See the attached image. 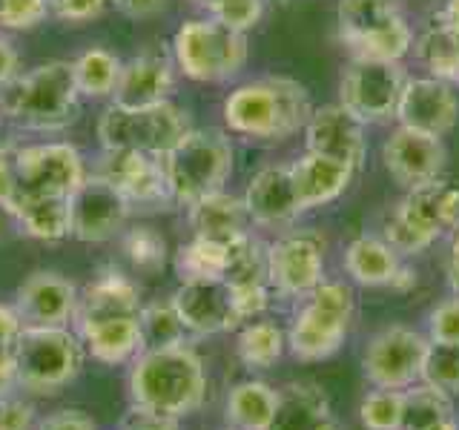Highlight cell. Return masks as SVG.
Segmentation results:
<instances>
[{"mask_svg":"<svg viewBox=\"0 0 459 430\" xmlns=\"http://www.w3.org/2000/svg\"><path fill=\"white\" fill-rule=\"evenodd\" d=\"M207 399V370L186 341L147 348L129 367V405L167 419L195 413Z\"/></svg>","mask_w":459,"mask_h":430,"instance_id":"6da1fadb","label":"cell"},{"mask_svg":"<svg viewBox=\"0 0 459 430\" xmlns=\"http://www.w3.org/2000/svg\"><path fill=\"white\" fill-rule=\"evenodd\" d=\"M313 112L307 90L293 78L270 75L241 83L224 100L230 133L258 141H284L305 129Z\"/></svg>","mask_w":459,"mask_h":430,"instance_id":"7a4b0ae2","label":"cell"},{"mask_svg":"<svg viewBox=\"0 0 459 430\" xmlns=\"http://www.w3.org/2000/svg\"><path fill=\"white\" fill-rule=\"evenodd\" d=\"M4 118L32 133H61L81 115V92L72 61H49L14 78L0 92Z\"/></svg>","mask_w":459,"mask_h":430,"instance_id":"3957f363","label":"cell"},{"mask_svg":"<svg viewBox=\"0 0 459 430\" xmlns=\"http://www.w3.org/2000/svg\"><path fill=\"white\" fill-rule=\"evenodd\" d=\"M459 229V186L434 178L411 186L408 195L385 215L382 238L399 255H416L442 236Z\"/></svg>","mask_w":459,"mask_h":430,"instance_id":"277c9868","label":"cell"},{"mask_svg":"<svg viewBox=\"0 0 459 430\" xmlns=\"http://www.w3.org/2000/svg\"><path fill=\"white\" fill-rule=\"evenodd\" d=\"M83 358L86 348L75 330L23 324L14 341V379L21 391L49 396L78 379Z\"/></svg>","mask_w":459,"mask_h":430,"instance_id":"5b68a950","label":"cell"},{"mask_svg":"<svg viewBox=\"0 0 459 430\" xmlns=\"http://www.w3.org/2000/svg\"><path fill=\"white\" fill-rule=\"evenodd\" d=\"M356 296L344 281H322L305 296L293 324L287 330V348L299 362H325L351 333Z\"/></svg>","mask_w":459,"mask_h":430,"instance_id":"8992f818","label":"cell"},{"mask_svg":"<svg viewBox=\"0 0 459 430\" xmlns=\"http://www.w3.org/2000/svg\"><path fill=\"white\" fill-rule=\"evenodd\" d=\"M167 181L176 204L190 207L195 201L224 190L233 172V147L219 129H190L164 155Z\"/></svg>","mask_w":459,"mask_h":430,"instance_id":"52a82bcc","label":"cell"},{"mask_svg":"<svg viewBox=\"0 0 459 430\" xmlns=\"http://www.w3.org/2000/svg\"><path fill=\"white\" fill-rule=\"evenodd\" d=\"M172 55L186 78L221 83L236 78L247 64V32H236L215 18L186 21L172 38Z\"/></svg>","mask_w":459,"mask_h":430,"instance_id":"ba28073f","label":"cell"},{"mask_svg":"<svg viewBox=\"0 0 459 430\" xmlns=\"http://www.w3.org/2000/svg\"><path fill=\"white\" fill-rule=\"evenodd\" d=\"M190 129L186 112L172 100H161L152 107L112 104L98 121V138L104 150H135L164 158Z\"/></svg>","mask_w":459,"mask_h":430,"instance_id":"9c48e42d","label":"cell"},{"mask_svg":"<svg viewBox=\"0 0 459 430\" xmlns=\"http://www.w3.org/2000/svg\"><path fill=\"white\" fill-rule=\"evenodd\" d=\"M408 75L399 61H370L353 57L339 83V104L362 124H382L396 118L399 98Z\"/></svg>","mask_w":459,"mask_h":430,"instance_id":"30bf717a","label":"cell"},{"mask_svg":"<svg viewBox=\"0 0 459 430\" xmlns=\"http://www.w3.org/2000/svg\"><path fill=\"white\" fill-rule=\"evenodd\" d=\"M428 348L430 339L422 336L420 330L405 324L385 327L365 348V379L373 387H385V391H408L411 384L422 382Z\"/></svg>","mask_w":459,"mask_h":430,"instance_id":"8fae6325","label":"cell"},{"mask_svg":"<svg viewBox=\"0 0 459 430\" xmlns=\"http://www.w3.org/2000/svg\"><path fill=\"white\" fill-rule=\"evenodd\" d=\"M92 172L112 184L133 210H169L176 204L167 181L164 158L135 150H104Z\"/></svg>","mask_w":459,"mask_h":430,"instance_id":"7c38bea8","label":"cell"},{"mask_svg":"<svg viewBox=\"0 0 459 430\" xmlns=\"http://www.w3.org/2000/svg\"><path fill=\"white\" fill-rule=\"evenodd\" d=\"M18 195H72L90 176L72 143H29L18 150Z\"/></svg>","mask_w":459,"mask_h":430,"instance_id":"4fadbf2b","label":"cell"},{"mask_svg":"<svg viewBox=\"0 0 459 430\" xmlns=\"http://www.w3.org/2000/svg\"><path fill=\"white\" fill-rule=\"evenodd\" d=\"M270 287L281 298H305L325 281V241L316 233H284L267 244Z\"/></svg>","mask_w":459,"mask_h":430,"instance_id":"5bb4252c","label":"cell"},{"mask_svg":"<svg viewBox=\"0 0 459 430\" xmlns=\"http://www.w3.org/2000/svg\"><path fill=\"white\" fill-rule=\"evenodd\" d=\"M72 207V236L86 244H104L124 233V224L133 207L112 184L98 178L95 172L83 178L69 198Z\"/></svg>","mask_w":459,"mask_h":430,"instance_id":"9a60e30c","label":"cell"},{"mask_svg":"<svg viewBox=\"0 0 459 430\" xmlns=\"http://www.w3.org/2000/svg\"><path fill=\"white\" fill-rule=\"evenodd\" d=\"M224 281L230 284V290H233L241 324L253 322L255 315H262L273 296L267 244H262L253 233H244L241 238L230 244Z\"/></svg>","mask_w":459,"mask_h":430,"instance_id":"2e32d148","label":"cell"},{"mask_svg":"<svg viewBox=\"0 0 459 430\" xmlns=\"http://www.w3.org/2000/svg\"><path fill=\"white\" fill-rule=\"evenodd\" d=\"M172 305H176L186 333L215 336L241 327L233 290L224 279H186L172 293Z\"/></svg>","mask_w":459,"mask_h":430,"instance_id":"e0dca14e","label":"cell"},{"mask_svg":"<svg viewBox=\"0 0 459 430\" xmlns=\"http://www.w3.org/2000/svg\"><path fill=\"white\" fill-rule=\"evenodd\" d=\"M78 301L81 293L75 281L61 272L38 270L18 287L14 310L29 327H69V322H75Z\"/></svg>","mask_w":459,"mask_h":430,"instance_id":"ac0fdd59","label":"cell"},{"mask_svg":"<svg viewBox=\"0 0 459 430\" xmlns=\"http://www.w3.org/2000/svg\"><path fill=\"white\" fill-rule=\"evenodd\" d=\"M382 161L385 169L391 172V178L405 186V190H411V186L439 178L445 161H448V152H445L442 138L420 133V129L411 126H399L385 141Z\"/></svg>","mask_w":459,"mask_h":430,"instance_id":"d6986e66","label":"cell"},{"mask_svg":"<svg viewBox=\"0 0 459 430\" xmlns=\"http://www.w3.org/2000/svg\"><path fill=\"white\" fill-rule=\"evenodd\" d=\"M396 118L402 126L420 129L428 135H448L459 121V98L454 83L437 78H408L399 98Z\"/></svg>","mask_w":459,"mask_h":430,"instance_id":"ffe728a7","label":"cell"},{"mask_svg":"<svg viewBox=\"0 0 459 430\" xmlns=\"http://www.w3.org/2000/svg\"><path fill=\"white\" fill-rule=\"evenodd\" d=\"M305 143L307 152L348 161L353 167L362 164L368 152L365 124L342 104H327L310 112V118L305 124Z\"/></svg>","mask_w":459,"mask_h":430,"instance_id":"44dd1931","label":"cell"},{"mask_svg":"<svg viewBox=\"0 0 459 430\" xmlns=\"http://www.w3.org/2000/svg\"><path fill=\"white\" fill-rule=\"evenodd\" d=\"M244 207H247L250 221L258 227H290L301 215L290 167H264L255 172L244 193Z\"/></svg>","mask_w":459,"mask_h":430,"instance_id":"7402d4cb","label":"cell"},{"mask_svg":"<svg viewBox=\"0 0 459 430\" xmlns=\"http://www.w3.org/2000/svg\"><path fill=\"white\" fill-rule=\"evenodd\" d=\"M172 86H176L172 57L161 49H147L124 64L112 98L118 107H152L169 100Z\"/></svg>","mask_w":459,"mask_h":430,"instance_id":"603a6c76","label":"cell"},{"mask_svg":"<svg viewBox=\"0 0 459 430\" xmlns=\"http://www.w3.org/2000/svg\"><path fill=\"white\" fill-rule=\"evenodd\" d=\"M143 307L141 301V287L121 270H100L98 276L83 287L78 313H75V327H86L95 322H109L121 319V315H138Z\"/></svg>","mask_w":459,"mask_h":430,"instance_id":"cb8c5ba5","label":"cell"},{"mask_svg":"<svg viewBox=\"0 0 459 430\" xmlns=\"http://www.w3.org/2000/svg\"><path fill=\"white\" fill-rule=\"evenodd\" d=\"M356 169L359 167L348 161H336V158H327V155H316V152L301 155L296 164H290L301 212L336 201L351 186Z\"/></svg>","mask_w":459,"mask_h":430,"instance_id":"d4e9b609","label":"cell"},{"mask_svg":"<svg viewBox=\"0 0 459 430\" xmlns=\"http://www.w3.org/2000/svg\"><path fill=\"white\" fill-rule=\"evenodd\" d=\"M86 353L100 365H126L143 350L141 336V313L138 315H121V319L95 322L86 327H75Z\"/></svg>","mask_w":459,"mask_h":430,"instance_id":"484cf974","label":"cell"},{"mask_svg":"<svg viewBox=\"0 0 459 430\" xmlns=\"http://www.w3.org/2000/svg\"><path fill=\"white\" fill-rule=\"evenodd\" d=\"M186 210H190L186 219H190L193 236H198V238L233 244L244 233H250L247 229L250 215H247V207H244V198H233L224 190L195 201V204H190Z\"/></svg>","mask_w":459,"mask_h":430,"instance_id":"4316f807","label":"cell"},{"mask_svg":"<svg viewBox=\"0 0 459 430\" xmlns=\"http://www.w3.org/2000/svg\"><path fill=\"white\" fill-rule=\"evenodd\" d=\"M330 419V399L319 384L290 382L279 387V405L267 430H325Z\"/></svg>","mask_w":459,"mask_h":430,"instance_id":"83f0119b","label":"cell"},{"mask_svg":"<svg viewBox=\"0 0 459 430\" xmlns=\"http://www.w3.org/2000/svg\"><path fill=\"white\" fill-rule=\"evenodd\" d=\"M72 195H21L12 201V212L29 238L64 241L72 236Z\"/></svg>","mask_w":459,"mask_h":430,"instance_id":"f1b7e54d","label":"cell"},{"mask_svg":"<svg viewBox=\"0 0 459 430\" xmlns=\"http://www.w3.org/2000/svg\"><path fill=\"white\" fill-rule=\"evenodd\" d=\"M344 270H348V276L356 284L385 287L396 281L402 262H399V253L385 238L359 236L348 244V250H344Z\"/></svg>","mask_w":459,"mask_h":430,"instance_id":"f546056e","label":"cell"},{"mask_svg":"<svg viewBox=\"0 0 459 430\" xmlns=\"http://www.w3.org/2000/svg\"><path fill=\"white\" fill-rule=\"evenodd\" d=\"M413 55L422 69H428L430 78L459 83V35L442 14L434 23H428L425 32L413 40Z\"/></svg>","mask_w":459,"mask_h":430,"instance_id":"4dcf8cb0","label":"cell"},{"mask_svg":"<svg viewBox=\"0 0 459 430\" xmlns=\"http://www.w3.org/2000/svg\"><path fill=\"white\" fill-rule=\"evenodd\" d=\"M279 405V391L267 382H238L227 396V422L238 430H267Z\"/></svg>","mask_w":459,"mask_h":430,"instance_id":"1f68e13d","label":"cell"},{"mask_svg":"<svg viewBox=\"0 0 459 430\" xmlns=\"http://www.w3.org/2000/svg\"><path fill=\"white\" fill-rule=\"evenodd\" d=\"M402 14V0H339L336 18H339V35L344 47L370 32H377L385 23Z\"/></svg>","mask_w":459,"mask_h":430,"instance_id":"d6a6232c","label":"cell"},{"mask_svg":"<svg viewBox=\"0 0 459 430\" xmlns=\"http://www.w3.org/2000/svg\"><path fill=\"white\" fill-rule=\"evenodd\" d=\"M287 348V336L279 324L273 322H247L241 324L236 341V353L244 367L250 370H270L279 362Z\"/></svg>","mask_w":459,"mask_h":430,"instance_id":"836d02e7","label":"cell"},{"mask_svg":"<svg viewBox=\"0 0 459 430\" xmlns=\"http://www.w3.org/2000/svg\"><path fill=\"white\" fill-rule=\"evenodd\" d=\"M72 69H75V83L78 92L86 98H107L115 92L121 78V57L112 55L104 47H92L81 52L75 61H72Z\"/></svg>","mask_w":459,"mask_h":430,"instance_id":"e575fe53","label":"cell"},{"mask_svg":"<svg viewBox=\"0 0 459 430\" xmlns=\"http://www.w3.org/2000/svg\"><path fill=\"white\" fill-rule=\"evenodd\" d=\"M448 419H454V405L448 393H442L425 382H416L405 391L399 430H430Z\"/></svg>","mask_w":459,"mask_h":430,"instance_id":"d590c367","label":"cell"},{"mask_svg":"<svg viewBox=\"0 0 459 430\" xmlns=\"http://www.w3.org/2000/svg\"><path fill=\"white\" fill-rule=\"evenodd\" d=\"M413 47V29L405 21V14H399L391 23H385L377 32L348 43L353 57H370V61H402Z\"/></svg>","mask_w":459,"mask_h":430,"instance_id":"8d00e7d4","label":"cell"},{"mask_svg":"<svg viewBox=\"0 0 459 430\" xmlns=\"http://www.w3.org/2000/svg\"><path fill=\"white\" fill-rule=\"evenodd\" d=\"M227 247L230 244L207 241V238H193L190 244L176 253V270L181 281L186 279H224L227 270Z\"/></svg>","mask_w":459,"mask_h":430,"instance_id":"74e56055","label":"cell"},{"mask_svg":"<svg viewBox=\"0 0 459 430\" xmlns=\"http://www.w3.org/2000/svg\"><path fill=\"white\" fill-rule=\"evenodd\" d=\"M141 336H143V350L169 348V344L186 341V327L181 322L176 305H172V298L167 301L158 298L141 307Z\"/></svg>","mask_w":459,"mask_h":430,"instance_id":"f35d334b","label":"cell"},{"mask_svg":"<svg viewBox=\"0 0 459 430\" xmlns=\"http://www.w3.org/2000/svg\"><path fill=\"white\" fill-rule=\"evenodd\" d=\"M124 253L133 262L135 270L147 272V276H158L167 264V238L161 236V229H155L150 224H135L124 229Z\"/></svg>","mask_w":459,"mask_h":430,"instance_id":"ab89813d","label":"cell"},{"mask_svg":"<svg viewBox=\"0 0 459 430\" xmlns=\"http://www.w3.org/2000/svg\"><path fill=\"white\" fill-rule=\"evenodd\" d=\"M422 382L448 396H459V344L430 341L422 367Z\"/></svg>","mask_w":459,"mask_h":430,"instance_id":"60d3db41","label":"cell"},{"mask_svg":"<svg viewBox=\"0 0 459 430\" xmlns=\"http://www.w3.org/2000/svg\"><path fill=\"white\" fill-rule=\"evenodd\" d=\"M402 405L405 391H385L373 387L359 405V419L365 430H399L402 427Z\"/></svg>","mask_w":459,"mask_h":430,"instance_id":"b9f144b4","label":"cell"},{"mask_svg":"<svg viewBox=\"0 0 459 430\" xmlns=\"http://www.w3.org/2000/svg\"><path fill=\"white\" fill-rule=\"evenodd\" d=\"M210 14L219 23L236 29V32H247L264 14V0H212Z\"/></svg>","mask_w":459,"mask_h":430,"instance_id":"7bdbcfd3","label":"cell"},{"mask_svg":"<svg viewBox=\"0 0 459 430\" xmlns=\"http://www.w3.org/2000/svg\"><path fill=\"white\" fill-rule=\"evenodd\" d=\"M49 18V0H0V29H35Z\"/></svg>","mask_w":459,"mask_h":430,"instance_id":"ee69618b","label":"cell"},{"mask_svg":"<svg viewBox=\"0 0 459 430\" xmlns=\"http://www.w3.org/2000/svg\"><path fill=\"white\" fill-rule=\"evenodd\" d=\"M428 339L459 344V293L442 298L428 315Z\"/></svg>","mask_w":459,"mask_h":430,"instance_id":"f6af8a7d","label":"cell"},{"mask_svg":"<svg viewBox=\"0 0 459 430\" xmlns=\"http://www.w3.org/2000/svg\"><path fill=\"white\" fill-rule=\"evenodd\" d=\"M109 0H49V14L64 23H86L104 14Z\"/></svg>","mask_w":459,"mask_h":430,"instance_id":"bcb514c9","label":"cell"},{"mask_svg":"<svg viewBox=\"0 0 459 430\" xmlns=\"http://www.w3.org/2000/svg\"><path fill=\"white\" fill-rule=\"evenodd\" d=\"M35 422V408L12 391L0 393V430H29Z\"/></svg>","mask_w":459,"mask_h":430,"instance_id":"7dc6e473","label":"cell"},{"mask_svg":"<svg viewBox=\"0 0 459 430\" xmlns=\"http://www.w3.org/2000/svg\"><path fill=\"white\" fill-rule=\"evenodd\" d=\"M14 158H18V147L0 143V207L4 210H9L14 195H18V167H14Z\"/></svg>","mask_w":459,"mask_h":430,"instance_id":"c3c4849f","label":"cell"},{"mask_svg":"<svg viewBox=\"0 0 459 430\" xmlns=\"http://www.w3.org/2000/svg\"><path fill=\"white\" fill-rule=\"evenodd\" d=\"M121 430H178V419H167V416H155L129 405V413L121 419Z\"/></svg>","mask_w":459,"mask_h":430,"instance_id":"681fc988","label":"cell"},{"mask_svg":"<svg viewBox=\"0 0 459 430\" xmlns=\"http://www.w3.org/2000/svg\"><path fill=\"white\" fill-rule=\"evenodd\" d=\"M38 430H98V427L90 416L81 410H57L47 416V419L38 425Z\"/></svg>","mask_w":459,"mask_h":430,"instance_id":"f907efd6","label":"cell"},{"mask_svg":"<svg viewBox=\"0 0 459 430\" xmlns=\"http://www.w3.org/2000/svg\"><path fill=\"white\" fill-rule=\"evenodd\" d=\"M109 4L121 14H126V18L147 21V18H155V14H161L169 0H109Z\"/></svg>","mask_w":459,"mask_h":430,"instance_id":"816d5d0a","label":"cell"},{"mask_svg":"<svg viewBox=\"0 0 459 430\" xmlns=\"http://www.w3.org/2000/svg\"><path fill=\"white\" fill-rule=\"evenodd\" d=\"M21 57L18 52H14V47L6 40V38H0V92L6 90V86L21 75Z\"/></svg>","mask_w":459,"mask_h":430,"instance_id":"f5cc1de1","label":"cell"},{"mask_svg":"<svg viewBox=\"0 0 459 430\" xmlns=\"http://www.w3.org/2000/svg\"><path fill=\"white\" fill-rule=\"evenodd\" d=\"M14 387V341H0V393H9Z\"/></svg>","mask_w":459,"mask_h":430,"instance_id":"db71d44e","label":"cell"},{"mask_svg":"<svg viewBox=\"0 0 459 430\" xmlns=\"http://www.w3.org/2000/svg\"><path fill=\"white\" fill-rule=\"evenodd\" d=\"M23 330V322L14 307L9 305H0V341H18Z\"/></svg>","mask_w":459,"mask_h":430,"instance_id":"11a10c76","label":"cell"},{"mask_svg":"<svg viewBox=\"0 0 459 430\" xmlns=\"http://www.w3.org/2000/svg\"><path fill=\"white\" fill-rule=\"evenodd\" d=\"M442 18L448 21V26L454 29V32L459 35V0H448L442 9Z\"/></svg>","mask_w":459,"mask_h":430,"instance_id":"9f6ffc18","label":"cell"},{"mask_svg":"<svg viewBox=\"0 0 459 430\" xmlns=\"http://www.w3.org/2000/svg\"><path fill=\"white\" fill-rule=\"evenodd\" d=\"M451 276H454V281L459 279V229L454 233V241H451Z\"/></svg>","mask_w":459,"mask_h":430,"instance_id":"6f0895ef","label":"cell"},{"mask_svg":"<svg viewBox=\"0 0 459 430\" xmlns=\"http://www.w3.org/2000/svg\"><path fill=\"white\" fill-rule=\"evenodd\" d=\"M430 430H459V425H456V419H448V422H442V425L430 427Z\"/></svg>","mask_w":459,"mask_h":430,"instance_id":"680465c9","label":"cell"},{"mask_svg":"<svg viewBox=\"0 0 459 430\" xmlns=\"http://www.w3.org/2000/svg\"><path fill=\"white\" fill-rule=\"evenodd\" d=\"M325 430H348V427H342V425H339V422H333V419H330V422H327V427H325Z\"/></svg>","mask_w":459,"mask_h":430,"instance_id":"91938a15","label":"cell"},{"mask_svg":"<svg viewBox=\"0 0 459 430\" xmlns=\"http://www.w3.org/2000/svg\"><path fill=\"white\" fill-rule=\"evenodd\" d=\"M195 4H201V6H207V9H210V4H212V0H195Z\"/></svg>","mask_w":459,"mask_h":430,"instance_id":"94428289","label":"cell"},{"mask_svg":"<svg viewBox=\"0 0 459 430\" xmlns=\"http://www.w3.org/2000/svg\"><path fill=\"white\" fill-rule=\"evenodd\" d=\"M221 430H238V427H233V425H227V427H221Z\"/></svg>","mask_w":459,"mask_h":430,"instance_id":"6125c7cd","label":"cell"},{"mask_svg":"<svg viewBox=\"0 0 459 430\" xmlns=\"http://www.w3.org/2000/svg\"><path fill=\"white\" fill-rule=\"evenodd\" d=\"M0 124H4V107H0Z\"/></svg>","mask_w":459,"mask_h":430,"instance_id":"be15d7a7","label":"cell"}]
</instances>
